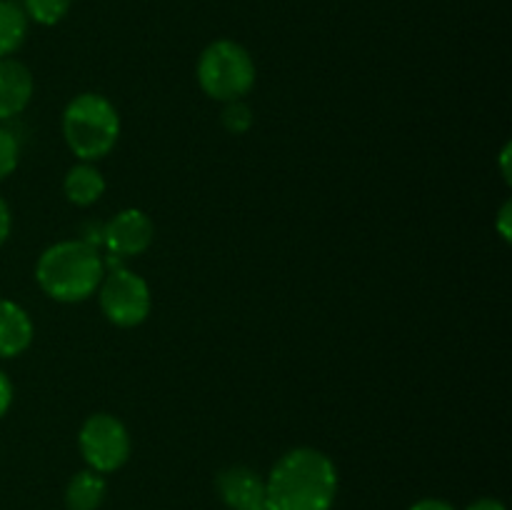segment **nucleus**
<instances>
[{
  "mask_svg": "<svg viewBox=\"0 0 512 510\" xmlns=\"http://www.w3.org/2000/svg\"><path fill=\"white\" fill-rule=\"evenodd\" d=\"M20 163V140L10 128H0V180L15 173Z\"/></svg>",
  "mask_w": 512,
  "mask_h": 510,
  "instance_id": "nucleus-16",
  "label": "nucleus"
},
{
  "mask_svg": "<svg viewBox=\"0 0 512 510\" xmlns=\"http://www.w3.org/2000/svg\"><path fill=\"white\" fill-rule=\"evenodd\" d=\"M465 510H508V508L495 498H480L475 500V503H470Z\"/></svg>",
  "mask_w": 512,
  "mask_h": 510,
  "instance_id": "nucleus-21",
  "label": "nucleus"
},
{
  "mask_svg": "<svg viewBox=\"0 0 512 510\" xmlns=\"http://www.w3.org/2000/svg\"><path fill=\"white\" fill-rule=\"evenodd\" d=\"M33 75L20 60L0 58V120H13L33 100Z\"/></svg>",
  "mask_w": 512,
  "mask_h": 510,
  "instance_id": "nucleus-9",
  "label": "nucleus"
},
{
  "mask_svg": "<svg viewBox=\"0 0 512 510\" xmlns=\"http://www.w3.org/2000/svg\"><path fill=\"white\" fill-rule=\"evenodd\" d=\"M108 495V483L100 473L85 468L75 473L65 485V508L68 510H98Z\"/></svg>",
  "mask_w": 512,
  "mask_h": 510,
  "instance_id": "nucleus-12",
  "label": "nucleus"
},
{
  "mask_svg": "<svg viewBox=\"0 0 512 510\" xmlns=\"http://www.w3.org/2000/svg\"><path fill=\"white\" fill-rule=\"evenodd\" d=\"M10 228H13V215H10L8 203H5V200L0 198V245H3L5 240H8Z\"/></svg>",
  "mask_w": 512,
  "mask_h": 510,
  "instance_id": "nucleus-19",
  "label": "nucleus"
},
{
  "mask_svg": "<svg viewBox=\"0 0 512 510\" xmlns=\"http://www.w3.org/2000/svg\"><path fill=\"white\" fill-rule=\"evenodd\" d=\"M78 448L85 465L95 473H115L130 458V433L120 418L110 413H95L78 433Z\"/></svg>",
  "mask_w": 512,
  "mask_h": 510,
  "instance_id": "nucleus-6",
  "label": "nucleus"
},
{
  "mask_svg": "<svg viewBox=\"0 0 512 510\" xmlns=\"http://www.w3.org/2000/svg\"><path fill=\"white\" fill-rule=\"evenodd\" d=\"M218 495L230 510H268V490L265 480L245 465H230L220 470Z\"/></svg>",
  "mask_w": 512,
  "mask_h": 510,
  "instance_id": "nucleus-8",
  "label": "nucleus"
},
{
  "mask_svg": "<svg viewBox=\"0 0 512 510\" xmlns=\"http://www.w3.org/2000/svg\"><path fill=\"white\" fill-rule=\"evenodd\" d=\"M510 153H512V148H510V143H505L503 145V150H500V168H503V178H505V183H510Z\"/></svg>",
  "mask_w": 512,
  "mask_h": 510,
  "instance_id": "nucleus-22",
  "label": "nucleus"
},
{
  "mask_svg": "<svg viewBox=\"0 0 512 510\" xmlns=\"http://www.w3.org/2000/svg\"><path fill=\"white\" fill-rule=\"evenodd\" d=\"M408 510H455L448 500H440V498H423L418 500L415 505H410Z\"/></svg>",
  "mask_w": 512,
  "mask_h": 510,
  "instance_id": "nucleus-20",
  "label": "nucleus"
},
{
  "mask_svg": "<svg viewBox=\"0 0 512 510\" xmlns=\"http://www.w3.org/2000/svg\"><path fill=\"white\" fill-rule=\"evenodd\" d=\"M63 193L65 198H68L73 205H78V208H88V205L98 203V200L103 198L105 193L103 173H100L93 163L80 160L78 165H73V168L65 173Z\"/></svg>",
  "mask_w": 512,
  "mask_h": 510,
  "instance_id": "nucleus-11",
  "label": "nucleus"
},
{
  "mask_svg": "<svg viewBox=\"0 0 512 510\" xmlns=\"http://www.w3.org/2000/svg\"><path fill=\"white\" fill-rule=\"evenodd\" d=\"M70 5H73V0H23L20 8H23L25 18L33 20V23L58 25L68 15Z\"/></svg>",
  "mask_w": 512,
  "mask_h": 510,
  "instance_id": "nucleus-14",
  "label": "nucleus"
},
{
  "mask_svg": "<svg viewBox=\"0 0 512 510\" xmlns=\"http://www.w3.org/2000/svg\"><path fill=\"white\" fill-rule=\"evenodd\" d=\"M10 405H13V383H10L8 375L0 370V418L8 413Z\"/></svg>",
  "mask_w": 512,
  "mask_h": 510,
  "instance_id": "nucleus-18",
  "label": "nucleus"
},
{
  "mask_svg": "<svg viewBox=\"0 0 512 510\" xmlns=\"http://www.w3.org/2000/svg\"><path fill=\"white\" fill-rule=\"evenodd\" d=\"M28 35V18L18 0H0V58H10Z\"/></svg>",
  "mask_w": 512,
  "mask_h": 510,
  "instance_id": "nucleus-13",
  "label": "nucleus"
},
{
  "mask_svg": "<svg viewBox=\"0 0 512 510\" xmlns=\"http://www.w3.org/2000/svg\"><path fill=\"white\" fill-rule=\"evenodd\" d=\"M63 138L85 163L105 158L120 138V115L100 93H80L63 110Z\"/></svg>",
  "mask_w": 512,
  "mask_h": 510,
  "instance_id": "nucleus-3",
  "label": "nucleus"
},
{
  "mask_svg": "<svg viewBox=\"0 0 512 510\" xmlns=\"http://www.w3.org/2000/svg\"><path fill=\"white\" fill-rule=\"evenodd\" d=\"M33 320L23 305L0 298V358H18L33 343Z\"/></svg>",
  "mask_w": 512,
  "mask_h": 510,
  "instance_id": "nucleus-10",
  "label": "nucleus"
},
{
  "mask_svg": "<svg viewBox=\"0 0 512 510\" xmlns=\"http://www.w3.org/2000/svg\"><path fill=\"white\" fill-rule=\"evenodd\" d=\"M220 120H223V128L228 133L243 135L253 125V110H250V105L245 100H230V103H225Z\"/></svg>",
  "mask_w": 512,
  "mask_h": 510,
  "instance_id": "nucleus-15",
  "label": "nucleus"
},
{
  "mask_svg": "<svg viewBox=\"0 0 512 510\" xmlns=\"http://www.w3.org/2000/svg\"><path fill=\"white\" fill-rule=\"evenodd\" d=\"M268 510H330L338 495V468L315 448H293L265 478Z\"/></svg>",
  "mask_w": 512,
  "mask_h": 510,
  "instance_id": "nucleus-1",
  "label": "nucleus"
},
{
  "mask_svg": "<svg viewBox=\"0 0 512 510\" xmlns=\"http://www.w3.org/2000/svg\"><path fill=\"white\" fill-rule=\"evenodd\" d=\"M195 75L208 98L243 100L255 85L253 55L235 40H215L200 53Z\"/></svg>",
  "mask_w": 512,
  "mask_h": 510,
  "instance_id": "nucleus-4",
  "label": "nucleus"
},
{
  "mask_svg": "<svg viewBox=\"0 0 512 510\" xmlns=\"http://www.w3.org/2000/svg\"><path fill=\"white\" fill-rule=\"evenodd\" d=\"M510 220H512V203L510 200H505L503 208H500V213H498V223H495V228H498V233L503 235L505 243H510V238H512Z\"/></svg>",
  "mask_w": 512,
  "mask_h": 510,
  "instance_id": "nucleus-17",
  "label": "nucleus"
},
{
  "mask_svg": "<svg viewBox=\"0 0 512 510\" xmlns=\"http://www.w3.org/2000/svg\"><path fill=\"white\" fill-rule=\"evenodd\" d=\"M155 225L143 210L125 208L103 225V248L108 260H128L143 255L153 245Z\"/></svg>",
  "mask_w": 512,
  "mask_h": 510,
  "instance_id": "nucleus-7",
  "label": "nucleus"
},
{
  "mask_svg": "<svg viewBox=\"0 0 512 510\" xmlns=\"http://www.w3.org/2000/svg\"><path fill=\"white\" fill-rule=\"evenodd\" d=\"M105 275V258L83 240H60L40 253L35 280L48 298L58 303H83L98 293Z\"/></svg>",
  "mask_w": 512,
  "mask_h": 510,
  "instance_id": "nucleus-2",
  "label": "nucleus"
},
{
  "mask_svg": "<svg viewBox=\"0 0 512 510\" xmlns=\"http://www.w3.org/2000/svg\"><path fill=\"white\" fill-rule=\"evenodd\" d=\"M98 300L108 323L118 328H135L148 318L153 308L148 283L123 265L105 270L98 285Z\"/></svg>",
  "mask_w": 512,
  "mask_h": 510,
  "instance_id": "nucleus-5",
  "label": "nucleus"
}]
</instances>
